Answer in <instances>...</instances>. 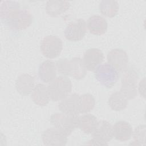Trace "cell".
Instances as JSON below:
<instances>
[{"mask_svg":"<svg viewBox=\"0 0 146 146\" xmlns=\"http://www.w3.org/2000/svg\"><path fill=\"white\" fill-rule=\"evenodd\" d=\"M92 139L89 141L88 144L105 145L113 137V127L106 120L98 121L97 125L92 133Z\"/></svg>","mask_w":146,"mask_h":146,"instance_id":"5","label":"cell"},{"mask_svg":"<svg viewBox=\"0 0 146 146\" xmlns=\"http://www.w3.org/2000/svg\"><path fill=\"white\" fill-rule=\"evenodd\" d=\"M55 64L56 70L59 74L71 76L77 80L84 78L87 74L83 60L79 57H75L71 60L60 59Z\"/></svg>","mask_w":146,"mask_h":146,"instance_id":"1","label":"cell"},{"mask_svg":"<svg viewBox=\"0 0 146 146\" xmlns=\"http://www.w3.org/2000/svg\"><path fill=\"white\" fill-rule=\"evenodd\" d=\"M56 75V67L54 62L47 60L42 62L38 68L39 79L44 83H50Z\"/></svg>","mask_w":146,"mask_h":146,"instance_id":"16","label":"cell"},{"mask_svg":"<svg viewBox=\"0 0 146 146\" xmlns=\"http://www.w3.org/2000/svg\"><path fill=\"white\" fill-rule=\"evenodd\" d=\"M104 55L101 50L95 48L88 49L84 54L83 62L86 70L94 71L102 63Z\"/></svg>","mask_w":146,"mask_h":146,"instance_id":"12","label":"cell"},{"mask_svg":"<svg viewBox=\"0 0 146 146\" xmlns=\"http://www.w3.org/2000/svg\"><path fill=\"white\" fill-rule=\"evenodd\" d=\"M31 99L35 104L39 106L47 105L50 99L47 86L42 83L35 85L31 92Z\"/></svg>","mask_w":146,"mask_h":146,"instance_id":"18","label":"cell"},{"mask_svg":"<svg viewBox=\"0 0 146 146\" xmlns=\"http://www.w3.org/2000/svg\"><path fill=\"white\" fill-rule=\"evenodd\" d=\"M108 63L117 71H124L128 67V56L126 52L121 48L111 50L107 55Z\"/></svg>","mask_w":146,"mask_h":146,"instance_id":"10","label":"cell"},{"mask_svg":"<svg viewBox=\"0 0 146 146\" xmlns=\"http://www.w3.org/2000/svg\"><path fill=\"white\" fill-rule=\"evenodd\" d=\"M42 138L46 145H65L67 141V136L56 128H51L44 131Z\"/></svg>","mask_w":146,"mask_h":146,"instance_id":"11","label":"cell"},{"mask_svg":"<svg viewBox=\"0 0 146 146\" xmlns=\"http://www.w3.org/2000/svg\"><path fill=\"white\" fill-rule=\"evenodd\" d=\"M95 100L93 96L90 94L79 95L78 100L79 113H87L93 110Z\"/></svg>","mask_w":146,"mask_h":146,"instance_id":"24","label":"cell"},{"mask_svg":"<svg viewBox=\"0 0 146 146\" xmlns=\"http://www.w3.org/2000/svg\"><path fill=\"white\" fill-rule=\"evenodd\" d=\"M112 127L113 137L118 141H127L130 139L132 135V128L125 121L121 120L116 121Z\"/></svg>","mask_w":146,"mask_h":146,"instance_id":"17","label":"cell"},{"mask_svg":"<svg viewBox=\"0 0 146 146\" xmlns=\"http://www.w3.org/2000/svg\"><path fill=\"white\" fill-rule=\"evenodd\" d=\"M20 10L19 3L15 1H2L0 6V15L2 21L5 22L16 11Z\"/></svg>","mask_w":146,"mask_h":146,"instance_id":"22","label":"cell"},{"mask_svg":"<svg viewBox=\"0 0 146 146\" xmlns=\"http://www.w3.org/2000/svg\"><path fill=\"white\" fill-rule=\"evenodd\" d=\"M134 142L136 145H145V125H140L137 127L132 133Z\"/></svg>","mask_w":146,"mask_h":146,"instance_id":"25","label":"cell"},{"mask_svg":"<svg viewBox=\"0 0 146 146\" xmlns=\"http://www.w3.org/2000/svg\"><path fill=\"white\" fill-rule=\"evenodd\" d=\"M108 104L110 108L116 111L124 110L128 105V99L120 91L112 94L108 98Z\"/></svg>","mask_w":146,"mask_h":146,"instance_id":"20","label":"cell"},{"mask_svg":"<svg viewBox=\"0 0 146 146\" xmlns=\"http://www.w3.org/2000/svg\"><path fill=\"white\" fill-rule=\"evenodd\" d=\"M94 75L96 79L107 88L112 87L119 78L118 71L108 63L98 66L95 70Z\"/></svg>","mask_w":146,"mask_h":146,"instance_id":"4","label":"cell"},{"mask_svg":"<svg viewBox=\"0 0 146 146\" xmlns=\"http://www.w3.org/2000/svg\"><path fill=\"white\" fill-rule=\"evenodd\" d=\"M121 78V86L120 92L127 99L135 98L137 95V82L139 75L133 69H126Z\"/></svg>","mask_w":146,"mask_h":146,"instance_id":"6","label":"cell"},{"mask_svg":"<svg viewBox=\"0 0 146 146\" xmlns=\"http://www.w3.org/2000/svg\"><path fill=\"white\" fill-rule=\"evenodd\" d=\"M33 22V16L26 9H20L14 12L5 22L10 29L22 31L29 27Z\"/></svg>","mask_w":146,"mask_h":146,"instance_id":"8","label":"cell"},{"mask_svg":"<svg viewBox=\"0 0 146 146\" xmlns=\"http://www.w3.org/2000/svg\"><path fill=\"white\" fill-rule=\"evenodd\" d=\"M34 84V79L32 76L23 74L19 76L16 80L15 88L21 95L27 96L32 92L35 87Z\"/></svg>","mask_w":146,"mask_h":146,"instance_id":"14","label":"cell"},{"mask_svg":"<svg viewBox=\"0 0 146 146\" xmlns=\"http://www.w3.org/2000/svg\"><path fill=\"white\" fill-rule=\"evenodd\" d=\"M79 119L78 115H68L62 112H55L51 116L50 121L55 128L68 136L78 127Z\"/></svg>","mask_w":146,"mask_h":146,"instance_id":"3","label":"cell"},{"mask_svg":"<svg viewBox=\"0 0 146 146\" xmlns=\"http://www.w3.org/2000/svg\"><path fill=\"white\" fill-rule=\"evenodd\" d=\"M62 49V40L57 36H46L40 42V51L47 58L53 59L58 57L60 54Z\"/></svg>","mask_w":146,"mask_h":146,"instance_id":"7","label":"cell"},{"mask_svg":"<svg viewBox=\"0 0 146 146\" xmlns=\"http://www.w3.org/2000/svg\"><path fill=\"white\" fill-rule=\"evenodd\" d=\"M97 123V119L94 115L86 114L79 117L78 127L85 133L90 134L94 131Z\"/></svg>","mask_w":146,"mask_h":146,"instance_id":"21","label":"cell"},{"mask_svg":"<svg viewBox=\"0 0 146 146\" xmlns=\"http://www.w3.org/2000/svg\"><path fill=\"white\" fill-rule=\"evenodd\" d=\"M86 32V21L82 19H78L68 24L64 30V36L70 41L78 42L84 38Z\"/></svg>","mask_w":146,"mask_h":146,"instance_id":"9","label":"cell"},{"mask_svg":"<svg viewBox=\"0 0 146 146\" xmlns=\"http://www.w3.org/2000/svg\"><path fill=\"white\" fill-rule=\"evenodd\" d=\"M119 6L116 1L103 0L99 4L100 13L104 16L112 18L117 13Z\"/></svg>","mask_w":146,"mask_h":146,"instance_id":"23","label":"cell"},{"mask_svg":"<svg viewBox=\"0 0 146 146\" xmlns=\"http://www.w3.org/2000/svg\"><path fill=\"white\" fill-rule=\"evenodd\" d=\"M79 95L76 93L69 95L60 100L58 104L59 110L68 115H78V100Z\"/></svg>","mask_w":146,"mask_h":146,"instance_id":"13","label":"cell"},{"mask_svg":"<svg viewBox=\"0 0 146 146\" xmlns=\"http://www.w3.org/2000/svg\"><path fill=\"white\" fill-rule=\"evenodd\" d=\"M87 27L90 33L96 35H101L107 31L108 24L106 19L103 17L94 15L88 18Z\"/></svg>","mask_w":146,"mask_h":146,"instance_id":"15","label":"cell"},{"mask_svg":"<svg viewBox=\"0 0 146 146\" xmlns=\"http://www.w3.org/2000/svg\"><path fill=\"white\" fill-rule=\"evenodd\" d=\"M47 88L50 99L57 102L69 95L72 91V83L69 78L59 76L50 82Z\"/></svg>","mask_w":146,"mask_h":146,"instance_id":"2","label":"cell"},{"mask_svg":"<svg viewBox=\"0 0 146 146\" xmlns=\"http://www.w3.org/2000/svg\"><path fill=\"white\" fill-rule=\"evenodd\" d=\"M70 5L68 1H48L46 5V11L50 17H57L66 12Z\"/></svg>","mask_w":146,"mask_h":146,"instance_id":"19","label":"cell"}]
</instances>
